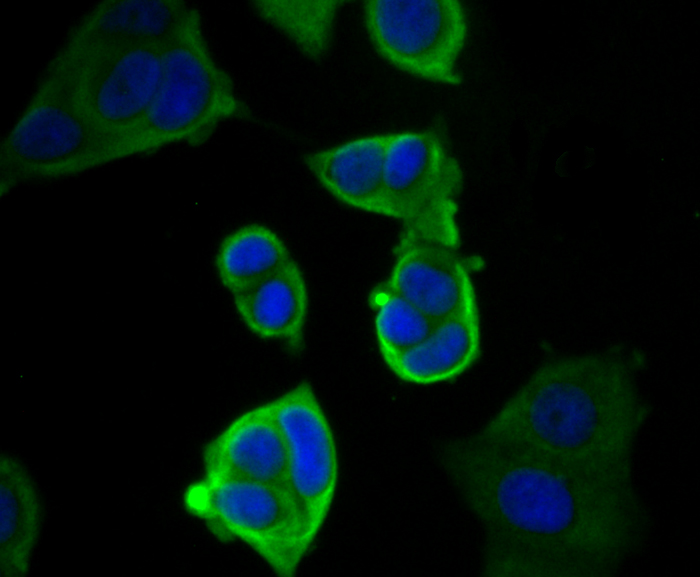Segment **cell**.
Returning <instances> with one entry per match:
<instances>
[{"mask_svg": "<svg viewBox=\"0 0 700 577\" xmlns=\"http://www.w3.org/2000/svg\"><path fill=\"white\" fill-rule=\"evenodd\" d=\"M248 114L232 78L210 50L200 12L193 8L164 47L152 101L118 161L176 144L201 145L223 123Z\"/></svg>", "mask_w": 700, "mask_h": 577, "instance_id": "3957f363", "label": "cell"}, {"mask_svg": "<svg viewBox=\"0 0 700 577\" xmlns=\"http://www.w3.org/2000/svg\"><path fill=\"white\" fill-rule=\"evenodd\" d=\"M165 45L128 44L80 56L57 51L69 65L80 110L107 144L109 164L118 161L152 101Z\"/></svg>", "mask_w": 700, "mask_h": 577, "instance_id": "ba28073f", "label": "cell"}, {"mask_svg": "<svg viewBox=\"0 0 700 577\" xmlns=\"http://www.w3.org/2000/svg\"><path fill=\"white\" fill-rule=\"evenodd\" d=\"M478 306L434 322L413 347L386 363L400 380L432 385L461 376L481 353Z\"/></svg>", "mask_w": 700, "mask_h": 577, "instance_id": "9a60e30c", "label": "cell"}, {"mask_svg": "<svg viewBox=\"0 0 700 577\" xmlns=\"http://www.w3.org/2000/svg\"><path fill=\"white\" fill-rule=\"evenodd\" d=\"M473 270L459 247L397 239L384 281L436 322L478 306Z\"/></svg>", "mask_w": 700, "mask_h": 577, "instance_id": "30bf717a", "label": "cell"}, {"mask_svg": "<svg viewBox=\"0 0 700 577\" xmlns=\"http://www.w3.org/2000/svg\"><path fill=\"white\" fill-rule=\"evenodd\" d=\"M193 7L177 0H107L95 4L71 29L61 50L80 56L116 46L167 44Z\"/></svg>", "mask_w": 700, "mask_h": 577, "instance_id": "7c38bea8", "label": "cell"}, {"mask_svg": "<svg viewBox=\"0 0 700 577\" xmlns=\"http://www.w3.org/2000/svg\"><path fill=\"white\" fill-rule=\"evenodd\" d=\"M646 418L631 360L590 353L542 364L480 434L563 462L631 474Z\"/></svg>", "mask_w": 700, "mask_h": 577, "instance_id": "7a4b0ae2", "label": "cell"}, {"mask_svg": "<svg viewBox=\"0 0 700 577\" xmlns=\"http://www.w3.org/2000/svg\"><path fill=\"white\" fill-rule=\"evenodd\" d=\"M340 6L338 1H261L255 3V10L305 56L314 59L330 48Z\"/></svg>", "mask_w": 700, "mask_h": 577, "instance_id": "ac0fdd59", "label": "cell"}, {"mask_svg": "<svg viewBox=\"0 0 700 577\" xmlns=\"http://www.w3.org/2000/svg\"><path fill=\"white\" fill-rule=\"evenodd\" d=\"M203 476L262 482L287 489L283 433L272 401L233 418L204 447Z\"/></svg>", "mask_w": 700, "mask_h": 577, "instance_id": "8fae6325", "label": "cell"}, {"mask_svg": "<svg viewBox=\"0 0 700 577\" xmlns=\"http://www.w3.org/2000/svg\"><path fill=\"white\" fill-rule=\"evenodd\" d=\"M271 401L286 446V487L313 545L337 490L339 457L335 436L309 382L301 381Z\"/></svg>", "mask_w": 700, "mask_h": 577, "instance_id": "9c48e42d", "label": "cell"}, {"mask_svg": "<svg viewBox=\"0 0 700 577\" xmlns=\"http://www.w3.org/2000/svg\"><path fill=\"white\" fill-rule=\"evenodd\" d=\"M390 132L353 137L305 155L316 181L340 203L382 216L383 176Z\"/></svg>", "mask_w": 700, "mask_h": 577, "instance_id": "4fadbf2b", "label": "cell"}, {"mask_svg": "<svg viewBox=\"0 0 700 577\" xmlns=\"http://www.w3.org/2000/svg\"><path fill=\"white\" fill-rule=\"evenodd\" d=\"M108 164L107 144L80 110L69 65L56 52L1 141V193Z\"/></svg>", "mask_w": 700, "mask_h": 577, "instance_id": "277c9868", "label": "cell"}, {"mask_svg": "<svg viewBox=\"0 0 700 577\" xmlns=\"http://www.w3.org/2000/svg\"><path fill=\"white\" fill-rule=\"evenodd\" d=\"M231 295L237 314L253 334L293 350L302 346L309 295L295 260Z\"/></svg>", "mask_w": 700, "mask_h": 577, "instance_id": "5bb4252c", "label": "cell"}, {"mask_svg": "<svg viewBox=\"0 0 700 577\" xmlns=\"http://www.w3.org/2000/svg\"><path fill=\"white\" fill-rule=\"evenodd\" d=\"M464 172L437 127L390 132L382 216L400 223L399 240L459 247L458 198Z\"/></svg>", "mask_w": 700, "mask_h": 577, "instance_id": "5b68a950", "label": "cell"}, {"mask_svg": "<svg viewBox=\"0 0 700 577\" xmlns=\"http://www.w3.org/2000/svg\"><path fill=\"white\" fill-rule=\"evenodd\" d=\"M446 465L487 532L493 576H604L635 544L631 474L595 470L477 435Z\"/></svg>", "mask_w": 700, "mask_h": 577, "instance_id": "6da1fadb", "label": "cell"}, {"mask_svg": "<svg viewBox=\"0 0 700 577\" xmlns=\"http://www.w3.org/2000/svg\"><path fill=\"white\" fill-rule=\"evenodd\" d=\"M375 339L384 363L417 344L434 321L384 280L369 293Z\"/></svg>", "mask_w": 700, "mask_h": 577, "instance_id": "d6986e66", "label": "cell"}, {"mask_svg": "<svg viewBox=\"0 0 700 577\" xmlns=\"http://www.w3.org/2000/svg\"><path fill=\"white\" fill-rule=\"evenodd\" d=\"M183 501L215 537L242 543L278 576H293L312 546L283 487L202 476L187 487Z\"/></svg>", "mask_w": 700, "mask_h": 577, "instance_id": "8992f818", "label": "cell"}, {"mask_svg": "<svg viewBox=\"0 0 700 577\" xmlns=\"http://www.w3.org/2000/svg\"><path fill=\"white\" fill-rule=\"evenodd\" d=\"M363 22L376 52L396 69L445 86L462 81L469 18L458 0H372Z\"/></svg>", "mask_w": 700, "mask_h": 577, "instance_id": "52a82bcc", "label": "cell"}, {"mask_svg": "<svg viewBox=\"0 0 700 577\" xmlns=\"http://www.w3.org/2000/svg\"><path fill=\"white\" fill-rule=\"evenodd\" d=\"M293 260L274 230L261 223H249L223 239L215 267L221 284L233 294Z\"/></svg>", "mask_w": 700, "mask_h": 577, "instance_id": "e0dca14e", "label": "cell"}, {"mask_svg": "<svg viewBox=\"0 0 700 577\" xmlns=\"http://www.w3.org/2000/svg\"><path fill=\"white\" fill-rule=\"evenodd\" d=\"M0 571L20 577L30 569L42 526V505L36 486L20 461L0 458Z\"/></svg>", "mask_w": 700, "mask_h": 577, "instance_id": "2e32d148", "label": "cell"}]
</instances>
